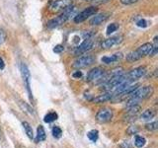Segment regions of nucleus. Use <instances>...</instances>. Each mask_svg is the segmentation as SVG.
Masks as SVG:
<instances>
[{
    "instance_id": "1",
    "label": "nucleus",
    "mask_w": 158,
    "mask_h": 148,
    "mask_svg": "<svg viewBox=\"0 0 158 148\" xmlns=\"http://www.w3.org/2000/svg\"><path fill=\"white\" fill-rule=\"evenodd\" d=\"M153 94V88L151 86H143L140 88H136L131 94L130 100L127 101V107L132 105H137L141 100L149 98Z\"/></svg>"
},
{
    "instance_id": "2",
    "label": "nucleus",
    "mask_w": 158,
    "mask_h": 148,
    "mask_svg": "<svg viewBox=\"0 0 158 148\" xmlns=\"http://www.w3.org/2000/svg\"><path fill=\"white\" fill-rule=\"evenodd\" d=\"M153 49V43H143L142 46H140L139 47H137L135 51H131L130 53L127 54V60L128 61H137L141 59L142 57L150 56V53Z\"/></svg>"
},
{
    "instance_id": "3",
    "label": "nucleus",
    "mask_w": 158,
    "mask_h": 148,
    "mask_svg": "<svg viewBox=\"0 0 158 148\" xmlns=\"http://www.w3.org/2000/svg\"><path fill=\"white\" fill-rule=\"evenodd\" d=\"M76 10V7L75 6H69L68 8H66L65 10H63V11L58 15L57 17L52 19L51 21L48 23V29H54L56 27H59L61 26L62 24L65 23L67 20H69L72 15L74 14Z\"/></svg>"
},
{
    "instance_id": "4",
    "label": "nucleus",
    "mask_w": 158,
    "mask_h": 148,
    "mask_svg": "<svg viewBox=\"0 0 158 148\" xmlns=\"http://www.w3.org/2000/svg\"><path fill=\"white\" fill-rule=\"evenodd\" d=\"M20 71H21V75L23 78V82L26 86V89L29 94V98L33 99V95H32V91H31V84H30V81H31V73H30V70L28 66L25 63H20Z\"/></svg>"
},
{
    "instance_id": "5",
    "label": "nucleus",
    "mask_w": 158,
    "mask_h": 148,
    "mask_svg": "<svg viewBox=\"0 0 158 148\" xmlns=\"http://www.w3.org/2000/svg\"><path fill=\"white\" fill-rule=\"evenodd\" d=\"M97 12H98V9L96 7H94V6L87 7L80 13H78L76 16L74 17L73 21L76 24H80L84 21H86L88 18H90V17L94 16L95 14H97Z\"/></svg>"
},
{
    "instance_id": "6",
    "label": "nucleus",
    "mask_w": 158,
    "mask_h": 148,
    "mask_svg": "<svg viewBox=\"0 0 158 148\" xmlns=\"http://www.w3.org/2000/svg\"><path fill=\"white\" fill-rule=\"evenodd\" d=\"M72 5V0H53L49 5V9L52 12H62Z\"/></svg>"
},
{
    "instance_id": "7",
    "label": "nucleus",
    "mask_w": 158,
    "mask_h": 148,
    "mask_svg": "<svg viewBox=\"0 0 158 148\" xmlns=\"http://www.w3.org/2000/svg\"><path fill=\"white\" fill-rule=\"evenodd\" d=\"M94 62V57L92 56H89V54H85V56H82L80 57H78L73 63V67L75 68H85L87 66H90L91 64Z\"/></svg>"
},
{
    "instance_id": "8",
    "label": "nucleus",
    "mask_w": 158,
    "mask_h": 148,
    "mask_svg": "<svg viewBox=\"0 0 158 148\" xmlns=\"http://www.w3.org/2000/svg\"><path fill=\"white\" fill-rule=\"evenodd\" d=\"M93 44H94L93 39H90V38H87V39H84L83 43H81L75 48V51H74V53H75V56H81V54L87 52L88 51H90V49L93 47Z\"/></svg>"
},
{
    "instance_id": "9",
    "label": "nucleus",
    "mask_w": 158,
    "mask_h": 148,
    "mask_svg": "<svg viewBox=\"0 0 158 148\" xmlns=\"http://www.w3.org/2000/svg\"><path fill=\"white\" fill-rule=\"evenodd\" d=\"M145 73H146V68L144 66H139V67H136L135 69H132V70H131L127 73L126 78L127 80H130L131 82H133L135 80H137V79L141 78Z\"/></svg>"
},
{
    "instance_id": "10",
    "label": "nucleus",
    "mask_w": 158,
    "mask_h": 148,
    "mask_svg": "<svg viewBox=\"0 0 158 148\" xmlns=\"http://www.w3.org/2000/svg\"><path fill=\"white\" fill-rule=\"evenodd\" d=\"M104 76H105V70L101 67H95L88 72L86 79L87 81H97L99 79H102Z\"/></svg>"
},
{
    "instance_id": "11",
    "label": "nucleus",
    "mask_w": 158,
    "mask_h": 148,
    "mask_svg": "<svg viewBox=\"0 0 158 148\" xmlns=\"http://www.w3.org/2000/svg\"><path fill=\"white\" fill-rule=\"evenodd\" d=\"M112 117H113V112H112V110L107 109V108L101 109L96 115V120L99 122H102V123L110 121L112 120Z\"/></svg>"
},
{
    "instance_id": "12",
    "label": "nucleus",
    "mask_w": 158,
    "mask_h": 148,
    "mask_svg": "<svg viewBox=\"0 0 158 148\" xmlns=\"http://www.w3.org/2000/svg\"><path fill=\"white\" fill-rule=\"evenodd\" d=\"M122 39H123V37H121V36H115V37H111L109 39H106L105 41L102 42L101 47H102V48H105V49L111 48L114 46H117V44L120 43L122 42Z\"/></svg>"
},
{
    "instance_id": "13",
    "label": "nucleus",
    "mask_w": 158,
    "mask_h": 148,
    "mask_svg": "<svg viewBox=\"0 0 158 148\" xmlns=\"http://www.w3.org/2000/svg\"><path fill=\"white\" fill-rule=\"evenodd\" d=\"M109 18V14L108 13H100V14H95L94 16L90 19V25L92 26H98V25H101L104 23L106 20Z\"/></svg>"
},
{
    "instance_id": "14",
    "label": "nucleus",
    "mask_w": 158,
    "mask_h": 148,
    "mask_svg": "<svg viewBox=\"0 0 158 148\" xmlns=\"http://www.w3.org/2000/svg\"><path fill=\"white\" fill-rule=\"evenodd\" d=\"M123 53L122 52H116L112 54V56H103L101 58V61L105 64H112L114 62H117L118 60H121L123 58Z\"/></svg>"
},
{
    "instance_id": "15",
    "label": "nucleus",
    "mask_w": 158,
    "mask_h": 148,
    "mask_svg": "<svg viewBox=\"0 0 158 148\" xmlns=\"http://www.w3.org/2000/svg\"><path fill=\"white\" fill-rule=\"evenodd\" d=\"M113 97H114V95H113L112 91H108V92H106V93L102 94V95L96 97L93 101H94V103H97V104L105 103V102H107V101H109V100H111V99H112Z\"/></svg>"
},
{
    "instance_id": "16",
    "label": "nucleus",
    "mask_w": 158,
    "mask_h": 148,
    "mask_svg": "<svg viewBox=\"0 0 158 148\" xmlns=\"http://www.w3.org/2000/svg\"><path fill=\"white\" fill-rule=\"evenodd\" d=\"M155 115H156V113H155V111L154 110H152V109H148V110H146V111H144L142 113V115H141V120H143V121H149V120H151V118H153L155 117Z\"/></svg>"
},
{
    "instance_id": "17",
    "label": "nucleus",
    "mask_w": 158,
    "mask_h": 148,
    "mask_svg": "<svg viewBox=\"0 0 158 148\" xmlns=\"http://www.w3.org/2000/svg\"><path fill=\"white\" fill-rule=\"evenodd\" d=\"M46 131H44V127L42 125H39L38 128H37V137H36V141L37 142H41V141H44L46 139Z\"/></svg>"
},
{
    "instance_id": "18",
    "label": "nucleus",
    "mask_w": 158,
    "mask_h": 148,
    "mask_svg": "<svg viewBox=\"0 0 158 148\" xmlns=\"http://www.w3.org/2000/svg\"><path fill=\"white\" fill-rule=\"evenodd\" d=\"M57 113H54V112H51V113H47L46 116H44V122H47V123H51L52 121H54L56 120H57Z\"/></svg>"
},
{
    "instance_id": "19",
    "label": "nucleus",
    "mask_w": 158,
    "mask_h": 148,
    "mask_svg": "<svg viewBox=\"0 0 158 148\" xmlns=\"http://www.w3.org/2000/svg\"><path fill=\"white\" fill-rule=\"evenodd\" d=\"M23 126H24V130L26 131V134L28 135V137L30 139H33L34 138V132H33V128L32 126L29 125L27 121H23Z\"/></svg>"
},
{
    "instance_id": "20",
    "label": "nucleus",
    "mask_w": 158,
    "mask_h": 148,
    "mask_svg": "<svg viewBox=\"0 0 158 148\" xmlns=\"http://www.w3.org/2000/svg\"><path fill=\"white\" fill-rule=\"evenodd\" d=\"M146 140L144 137L142 136H136L135 137V145L138 148H142L143 146L145 145Z\"/></svg>"
},
{
    "instance_id": "21",
    "label": "nucleus",
    "mask_w": 158,
    "mask_h": 148,
    "mask_svg": "<svg viewBox=\"0 0 158 148\" xmlns=\"http://www.w3.org/2000/svg\"><path fill=\"white\" fill-rule=\"evenodd\" d=\"M98 136H99L98 135V130H90V131L87 133V137L91 141H93V142H96L97 141Z\"/></svg>"
},
{
    "instance_id": "22",
    "label": "nucleus",
    "mask_w": 158,
    "mask_h": 148,
    "mask_svg": "<svg viewBox=\"0 0 158 148\" xmlns=\"http://www.w3.org/2000/svg\"><path fill=\"white\" fill-rule=\"evenodd\" d=\"M52 133L53 137H56V138H60L61 135H62V130H61V128H60V127H58V126H53V127H52Z\"/></svg>"
},
{
    "instance_id": "23",
    "label": "nucleus",
    "mask_w": 158,
    "mask_h": 148,
    "mask_svg": "<svg viewBox=\"0 0 158 148\" xmlns=\"http://www.w3.org/2000/svg\"><path fill=\"white\" fill-rule=\"evenodd\" d=\"M118 29V24L117 23H112L107 27V35H111L114 32H116L117 30Z\"/></svg>"
},
{
    "instance_id": "24",
    "label": "nucleus",
    "mask_w": 158,
    "mask_h": 148,
    "mask_svg": "<svg viewBox=\"0 0 158 148\" xmlns=\"http://www.w3.org/2000/svg\"><path fill=\"white\" fill-rule=\"evenodd\" d=\"M157 125H158L157 121H153V122H150V123H147V125H145V128H146L147 130L153 131V130H157Z\"/></svg>"
},
{
    "instance_id": "25",
    "label": "nucleus",
    "mask_w": 158,
    "mask_h": 148,
    "mask_svg": "<svg viewBox=\"0 0 158 148\" xmlns=\"http://www.w3.org/2000/svg\"><path fill=\"white\" fill-rule=\"evenodd\" d=\"M148 25H149V23H148L145 19H139L136 22V26L139 28H146V27H148Z\"/></svg>"
},
{
    "instance_id": "26",
    "label": "nucleus",
    "mask_w": 158,
    "mask_h": 148,
    "mask_svg": "<svg viewBox=\"0 0 158 148\" xmlns=\"http://www.w3.org/2000/svg\"><path fill=\"white\" fill-rule=\"evenodd\" d=\"M63 51H64V47L62 46V44H56V46L53 47V52L54 53L60 54L61 52H63Z\"/></svg>"
},
{
    "instance_id": "27",
    "label": "nucleus",
    "mask_w": 158,
    "mask_h": 148,
    "mask_svg": "<svg viewBox=\"0 0 158 148\" xmlns=\"http://www.w3.org/2000/svg\"><path fill=\"white\" fill-rule=\"evenodd\" d=\"M82 72L81 71H79V70H77V71H74L72 74H71V76L74 78V79H79V78H81L82 77Z\"/></svg>"
},
{
    "instance_id": "28",
    "label": "nucleus",
    "mask_w": 158,
    "mask_h": 148,
    "mask_svg": "<svg viewBox=\"0 0 158 148\" xmlns=\"http://www.w3.org/2000/svg\"><path fill=\"white\" fill-rule=\"evenodd\" d=\"M5 39H6V34L2 30H0V44H2L5 42Z\"/></svg>"
},
{
    "instance_id": "29",
    "label": "nucleus",
    "mask_w": 158,
    "mask_h": 148,
    "mask_svg": "<svg viewBox=\"0 0 158 148\" xmlns=\"http://www.w3.org/2000/svg\"><path fill=\"white\" fill-rule=\"evenodd\" d=\"M138 1V0H121L122 4L123 5H131V4H135Z\"/></svg>"
},
{
    "instance_id": "30",
    "label": "nucleus",
    "mask_w": 158,
    "mask_h": 148,
    "mask_svg": "<svg viewBox=\"0 0 158 148\" xmlns=\"http://www.w3.org/2000/svg\"><path fill=\"white\" fill-rule=\"evenodd\" d=\"M5 68V62L3 60V58L0 56V70H3Z\"/></svg>"
},
{
    "instance_id": "31",
    "label": "nucleus",
    "mask_w": 158,
    "mask_h": 148,
    "mask_svg": "<svg viewBox=\"0 0 158 148\" xmlns=\"http://www.w3.org/2000/svg\"><path fill=\"white\" fill-rule=\"evenodd\" d=\"M83 1H92V0H83Z\"/></svg>"
}]
</instances>
